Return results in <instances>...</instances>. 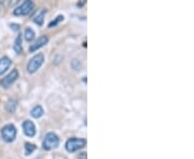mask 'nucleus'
Instances as JSON below:
<instances>
[{
	"label": "nucleus",
	"mask_w": 194,
	"mask_h": 159,
	"mask_svg": "<svg viewBox=\"0 0 194 159\" xmlns=\"http://www.w3.org/2000/svg\"><path fill=\"white\" fill-rule=\"evenodd\" d=\"M10 27H12V29L15 30V31L19 29V24H11Z\"/></svg>",
	"instance_id": "a211bd4d"
},
{
	"label": "nucleus",
	"mask_w": 194,
	"mask_h": 159,
	"mask_svg": "<svg viewBox=\"0 0 194 159\" xmlns=\"http://www.w3.org/2000/svg\"><path fill=\"white\" fill-rule=\"evenodd\" d=\"M34 6H35L34 2L30 1V0H26L21 6H17V8L13 11V13H14V15H27L28 13L31 12Z\"/></svg>",
	"instance_id": "423d86ee"
},
{
	"label": "nucleus",
	"mask_w": 194,
	"mask_h": 159,
	"mask_svg": "<svg viewBox=\"0 0 194 159\" xmlns=\"http://www.w3.org/2000/svg\"><path fill=\"white\" fill-rule=\"evenodd\" d=\"M70 66H71V68H72L73 70H79V69H80V68H81V67H82V65H81V62H80L79 60H77V59H73L72 62H71Z\"/></svg>",
	"instance_id": "f3484780"
},
{
	"label": "nucleus",
	"mask_w": 194,
	"mask_h": 159,
	"mask_svg": "<svg viewBox=\"0 0 194 159\" xmlns=\"http://www.w3.org/2000/svg\"><path fill=\"white\" fill-rule=\"evenodd\" d=\"M45 13H47V10H44V9H42L41 11H39L38 13H37L36 15H35L34 17V22L37 24L38 26H42L43 25V19H44V15Z\"/></svg>",
	"instance_id": "9d476101"
},
{
	"label": "nucleus",
	"mask_w": 194,
	"mask_h": 159,
	"mask_svg": "<svg viewBox=\"0 0 194 159\" xmlns=\"http://www.w3.org/2000/svg\"><path fill=\"white\" fill-rule=\"evenodd\" d=\"M49 42V38H47V36H41L39 37L38 39H37L36 41H35L32 44H30L29 46V52L30 53H34V52H36L37 50L41 49L42 46H44L47 43Z\"/></svg>",
	"instance_id": "0eeeda50"
},
{
	"label": "nucleus",
	"mask_w": 194,
	"mask_h": 159,
	"mask_svg": "<svg viewBox=\"0 0 194 159\" xmlns=\"http://www.w3.org/2000/svg\"><path fill=\"white\" fill-rule=\"evenodd\" d=\"M24 36H25V39H26V41H28V42H30V41H32L35 39V31L31 29V28H29V27H27L25 29V34H24Z\"/></svg>",
	"instance_id": "4468645a"
},
{
	"label": "nucleus",
	"mask_w": 194,
	"mask_h": 159,
	"mask_svg": "<svg viewBox=\"0 0 194 159\" xmlns=\"http://www.w3.org/2000/svg\"><path fill=\"white\" fill-rule=\"evenodd\" d=\"M58 145H60V138L54 132H49L45 134L42 142V147L45 151H51L53 149H56Z\"/></svg>",
	"instance_id": "f257e3e1"
},
{
	"label": "nucleus",
	"mask_w": 194,
	"mask_h": 159,
	"mask_svg": "<svg viewBox=\"0 0 194 159\" xmlns=\"http://www.w3.org/2000/svg\"><path fill=\"white\" fill-rule=\"evenodd\" d=\"M44 62V56L42 53H38L28 62L27 65V71L29 73H35L37 70L40 69V67L43 65Z\"/></svg>",
	"instance_id": "20e7f679"
},
{
	"label": "nucleus",
	"mask_w": 194,
	"mask_h": 159,
	"mask_svg": "<svg viewBox=\"0 0 194 159\" xmlns=\"http://www.w3.org/2000/svg\"><path fill=\"white\" fill-rule=\"evenodd\" d=\"M86 158H88V156H86L85 152H83V153H81L79 155V159H86Z\"/></svg>",
	"instance_id": "6ab92c4d"
},
{
	"label": "nucleus",
	"mask_w": 194,
	"mask_h": 159,
	"mask_svg": "<svg viewBox=\"0 0 194 159\" xmlns=\"http://www.w3.org/2000/svg\"><path fill=\"white\" fill-rule=\"evenodd\" d=\"M43 113H44V111H43L41 105L34 106V108L31 109V111H30V114H31V116L34 117V118H40L43 115Z\"/></svg>",
	"instance_id": "9b49d317"
},
{
	"label": "nucleus",
	"mask_w": 194,
	"mask_h": 159,
	"mask_svg": "<svg viewBox=\"0 0 194 159\" xmlns=\"http://www.w3.org/2000/svg\"><path fill=\"white\" fill-rule=\"evenodd\" d=\"M14 51L16 52L17 54H21L22 53V36L21 34L16 37L14 41Z\"/></svg>",
	"instance_id": "ddd939ff"
},
{
	"label": "nucleus",
	"mask_w": 194,
	"mask_h": 159,
	"mask_svg": "<svg viewBox=\"0 0 194 159\" xmlns=\"http://www.w3.org/2000/svg\"><path fill=\"white\" fill-rule=\"evenodd\" d=\"M16 128L12 124H8V125L3 126L1 129V138L6 143L13 142L15 140V138H16Z\"/></svg>",
	"instance_id": "f03ea898"
},
{
	"label": "nucleus",
	"mask_w": 194,
	"mask_h": 159,
	"mask_svg": "<svg viewBox=\"0 0 194 159\" xmlns=\"http://www.w3.org/2000/svg\"><path fill=\"white\" fill-rule=\"evenodd\" d=\"M64 15H58L56 18H54L52 22H50V24H49V28H52V27H55V26H57L58 24L60 23V22H63L64 21Z\"/></svg>",
	"instance_id": "dca6fc26"
},
{
	"label": "nucleus",
	"mask_w": 194,
	"mask_h": 159,
	"mask_svg": "<svg viewBox=\"0 0 194 159\" xmlns=\"http://www.w3.org/2000/svg\"><path fill=\"white\" fill-rule=\"evenodd\" d=\"M19 70H17V69H13L8 75H6L3 79L0 81V85H1L3 88H9L15 81L19 79Z\"/></svg>",
	"instance_id": "39448f33"
},
{
	"label": "nucleus",
	"mask_w": 194,
	"mask_h": 159,
	"mask_svg": "<svg viewBox=\"0 0 194 159\" xmlns=\"http://www.w3.org/2000/svg\"><path fill=\"white\" fill-rule=\"evenodd\" d=\"M85 144H86V141L84 140V139L70 138L67 140L65 147H66L67 152H69V153H75V152L79 151V149H81L82 147L85 146Z\"/></svg>",
	"instance_id": "7ed1b4c3"
},
{
	"label": "nucleus",
	"mask_w": 194,
	"mask_h": 159,
	"mask_svg": "<svg viewBox=\"0 0 194 159\" xmlns=\"http://www.w3.org/2000/svg\"><path fill=\"white\" fill-rule=\"evenodd\" d=\"M16 106H17V101H16V100H14V99L9 100V101L6 102V111H8V112H10V113L14 112V111L16 110Z\"/></svg>",
	"instance_id": "f8f14e48"
},
{
	"label": "nucleus",
	"mask_w": 194,
	"mask_h": 159,
	"mask_svg": "<svg viewBox=\"0 0 194 159\" xmlns=\"http://www.w3.org/2000/svg\"><path fill=\"white\" fill-rule=\"evenodd\" d=\"M11 64H12V60L8 56H3V57L0 58V75L3 74L10 68Z\"/></svg>",
	"instance_id": "1a4fd4ad"
},
{
	"label": "nucleus",
	"mask_w": 194,
	"mask_h": 159,
	"mask_svg": "<svg viewBox=\"0 0 194 159\" xmlns=\"http://www.w3.org/2000/svg\"><path fill=\"white\" fill-rule=\"evenodd\" d=\"M23 130L24 133L27 137H29V138H32V137L36 136V126L30 119H27V121H25L23 123Z\"/></svg>",
	"instance_id": "6e6552de"
},
{
	"label": "nucleus",
	"mask_w": 194,
	"mask_h": 159,
	"mask_svg": "<svg viewBox=\"0 0 194 159\" xmlns=\"http://www.w3.org/2000/svg\"><path fill=\"white\" fill-rule=\"evenodd\" d=\"M35 151H36V145L32 144V143H29V142L25 143V154L27 156L30 155V154Z\"/></svg>",
	"instance_id": "2eb2a0df"
}]
</instances>
